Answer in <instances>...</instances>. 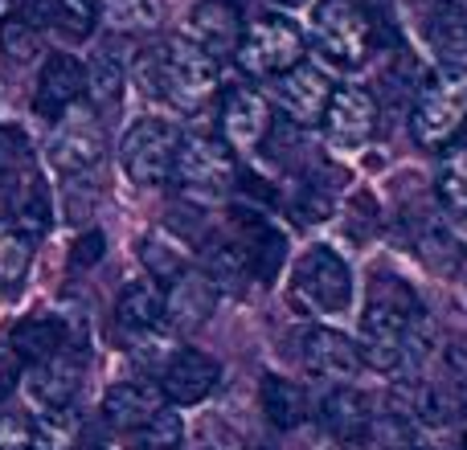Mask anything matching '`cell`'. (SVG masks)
I'll return each instance as SVG.
<instances>
[{"instance_id": "32", "label": "cell", "mask_w": 467, "mask_h": 450, "mask_svg": "<svg viewBox=\"0 0 467 450\" xmlns=\"http://www.w3.org/2000/svg\"><path fill=\"white\" fill-rule=\"evenodd\" d=\"M33 262V238H25L13 225H0V287L13 291Z\"/></svg>"}, {"instance_id": "5", "label": "cell", "mask_w": 467, "mask_h": 450, "mask_svg": "<svg viewBox=\"0 0 467 450\" xmlns=\"http://www.w3.org/2000/svg\"><path fill=\"white\" fill-rule=\"evenodd\" d=\"M238 66L254 78H279L291 66L304 62V33L291 16L283 13H266L258 21H250L238 37V49H234Z\"/></svg>"}, {"instance_id": "28", "label": "cell", "mask_w": 467, "mask_h": 450, "mask_svg": "<svg viewBox=\"0 0 467 450\" xmlns=\"http://www.w3.org/2000/svg\"><path fill=\"white\" fill-rule=\"evenodd\" d=\"M99 0H49V25L66 41H87L99 29Z\"/></svg>"}, {"instance_id": "12", "label": "cell", "mask_w": 467, "mask_h": 450, "mask_svg": "<svg viewBox=\"0 0 467 450\" xmlns=\"http://www.w3.org/2000/svg\"><path fill=\"white\" fill-rule=\"evenodd\" d=\"M320 123L337 148H361L369 144L373 128H378V103L361 87H332V98L324 107Z\"/></svg>"}, {"instance_id": "1", "label": "cell", "mask_w": 467, "mask_h": 450, "mask_svg": "<svg viewBox=\"0 0 467 450\" xmlns=\"http://www.w3.org/2000/svg\"><path fill=\"white\" fill-rule=\"evenodd\" d=\"M427 348H431V323L419 295L402 279L373 282L369 303H365L361 315V344H357L361 364H373L381 373H398L419 364L427 356Z\"/></svg>"}, {"instance_id": "19", "label": "cell", "mask_w": 467, "mask_h": 450, "mask_svg": "<svg viewBox=\"0 0 467 450\" xmlns=\"http://www.w3.org/2000/svg\"><path fill=\"white\" fill-rule=\"evenodd\" d=\"M156 410H164V394L156 381H119L103 397V418L115 430H140Z\"/></svg>"}, {"instance_id": "8", "label": "cell", "mask_w": 467, "mask_h": 450, "mask_svg": "<svg viewBox=\"0 0 467 450\" xmlns=\"http://www.w3.org/2000/svg\"><path fill=\"white\" fill-rule=\"evenodd\" d=\"M238 177L234 152L213 136H181L172 180L189 193H226Z\"/></svg>"}, {"instance_id": "33", "label": "cell", "mask_w": 467, "mask_h": 450, "mask_svg": "<svg viewBox=\"0 0 467 450\" xmlns=\"http://www.w3.org/2000/svg\"><path fill=\"white\" fill-rule=\"evenodd\" d=\"M361 450H414V426L394 414H381L361 435Z\"/></svg>"}, {"instance_id": "27", "label": "cell", "mask_w": 467, "mask_h": 450, "mask_svg": "<svg viewBox=\"0 0 467 450\" xmlns=\"http://www.w3.org/2000/svg\"><path fill=\"white\" fill-rule=\"evenodd\" d=\"M0 54L13 66L33 62L41 54V25L21 13H5L0 16Z\"/></svg>"}, {"instance_id": "7", "label": "cell", "mask_w": 467, "mask_h": 450, "mask_svg": "<svg viewBox=\"0 0 467 450\" xmlns=\"http://www.w3.org/2000/svg\"><path fill=\"white\" fill-rule=\"evenodd\" d=\"M312 41L332 66L357 70L373 49V29L357 0H320L312 13Z\"/></svg>"}, {"instance_id": "35", "label": "cell", "mask_w": 467, "mask_h": 450, "mask_svg": "<svg viewBox=\"0 0 467 450\" xmlns=\"http://www.w3.org/2000/svg\"><path fill=\"white\" fill-rule=\"evenodd\" d=\"M37 438H33V426L25 418H0V450H33Z\"/></svg>"}, {"instance_id": "3", "label": "cell", "mask_w": 467, "mask_h": 450, "mask_svg": "<svg viewBox=\"0 0 467 450\" xmlns=\"http://www.w3.org/2000/svg\"><path fill=\"white\" fill-rule=\"evenodd\" d=\"M467 123V66L443 62L422 78L410 111V136L419 148H447Z\"/></svg>"}, {"instance_id": "15", "label": "cell", "mask_w": 467, "mask_h": 450, "mask_svg": "<svg viewBox=\"0 0 467 450\" xmlns=\"http://www.w3.org/2000/svg\"><path fill=\"white\" fill-rule=\"evenodd\" d=\"M87 95V74L74 54H49L41 62L37 90H33V111L41 119H62L78 98Z\"/></svg>"}, {"instance_id": "24", "label": "cell", "mask_w": 467, "mask_h": 450, "mask_svg": "<svg viewBox=\"0 0 467 450\" xmlns=\"http://www.w3.org/2000/svg\"><path fill=\"white\" fill-rule=\"evenodd\" d=\"M115 320H119V328L136 332V336L161 328V320H164V291H161V282H156V279L128 282V287L119 291V303H115Z\"/></svg>"}, {"instance_id": "26", "label": "cell", "mask_w": 467, "mask_h": 450, "mask_svg": "<svg viewBox=\"0 0 467 450\" xmlns=\"http://www.w3.org/2000/svg\"><path fill=\"white\" fill-rule=\"evenodd\" d=\"M82 74H87V95L95 98V107L119 103L128 70H123V57L115 54V46H103V49H99V54L90 57L87 66H82Z\"/></svg>"}, {"instance_id": "31", "label": "cell", "mask_w": 467, "mask_h": 450, "mask_svg": "<svg viewBox=\"0 0 467 450\" xmlns=\"http://www.w3.org/2000/svg\"><path fill=\"white\" fill-rule=\"evenodd\" d=\"M213 279V287H218V295L222 291H230V295H238L242 287H246V279L254 271H250V258H246V246H218L210 254V271H205Z\"/></svg>"}, {"instance_id": "25", "label": "cell", "mask_w": 467, "mask_h": 450, "mask_svg": "<svg viewBox=\"0 0 467 450\" xmlns=\"http://www.w3.org/2000/svg\"><path fill=\"white\" fill-rule=\"evenodd\" d=\"M263 414L271 418V426L279 430H296L299 422L307 418V389L299 381H287V377H263Z\"/></svg>"}, {"instance_id": "20", "label": "cell", "mask_w": 467, "mask_h": 450, "mask_svg": "<svg viewBox=\"0 0 467 450\" xmlns=\"http://www.w3.org/2000/svg\"><path fill=\"white\" fill-rule=\"evenodd\" d=\"M5 348L29 369V364H37V361H46V356L70 348V328H66L62 315H25L21 323H13Z\"/></svg>"}, {"instance_id": "29", "label": "cell", "mask_w": 467, "mask_h": 450, "mask_svg": "<svg viewBox=\"0 0 467 450\" xmlns=\"http://www.w3.org/2000/svg\"><path fill=\"white\" fill-rule=\"evenodd\" d=\"M99 16L115 33H148L161 21V5L156 0H99Z\"/></svg>"}, {"instance_id": "21", "label": "cell", "mask_w": 467, "mask_h": 450, "mask_svg": "<svg viewBox=\"0 0 467 450\" xmlns=\"http://www.w3.org/2000/svg\"><path fill=\"white\" fill-rule=\"evenodd\" d=\"M373 418H378V414H373V402L353 385L332 389L320 405V422L337 443H361V435L369 430Z\"/></svg>"}, {"instance_id": "17", "label": "cell", "mask_w": 467, "mask_h": 450, "mask_svg": "<svg viewBox=\"0 0 467 450\" xmlns=\"http://www.w3.org/2000/svg\"><path fill=\"white\" fill-rule=\"evenodd\" d=\"M271 131V107L258 90H230L226 95V107H222V136H226V148L230 152H250L258 148Z\"/></svg>"}, {"instance_id": "16", "label": "cell", "mask_w": 467, "mask_h": 450, "mask_svg": "<svg viewBox=\"0 0 467 450\" xmlns=\"http://www.w3.org/2000/svg\"><path fill=\"white\" fill-rule=\"evenodd\" d=\"M218 303V287L205 271H181L172 279V287L164 291V320L172 332H197L205 328V320L213 315Z\"/></svg>"}, {"instance_id": "4", "label": "cell", "mask_w": 467, "mask_h": 450, "mask_svg": "<svg viewBox=\"0 0 467 450\" xmlns=\"http://www.w3.org/2000/svg\"><path fill=\"white\" fill-rule=\"evenodd\" d=\"M291 299L307 315H345L353 303V271L328 246H312L291 271Z\"/></svg>"}, {"instance_id": "34", "label": "cell", "mask_w": 467, "mask_h": 450, "mask_svg": "<svg viewBox=\"0 0 467 450\" xmlns=\"http://www.w3.org/2000/svg\"><path fill=\"white\" fill-rule=\"evenodd\" d=\"M181 254H185V246L172 241V238H164V233L144 238V250H140V258H144V266L152 271V279H177L181 274Z\"/></svg>"}, {"instance_id": "9", "label": "cell", "mask_w": 467, "mask_h": 450, "mask_svg": "<svg viewBox=\"0 0 467 450\" xmlns=\"http://www.w3.org/2000/svg\"><path fill=\"white\" fill-rule=\"evenodd\" d=\"M107 152V136L103 123L95 119V111H66L57 119L54 136H49V164H54L62 177H82L90 172Z\"/></svg>"}, {"instance_id": "37", "label": "cell", "mask_w": 467, "mask_h": 450, "mask_svg": "<svg viewBox=\"0 0 467 450\" xmlns=\"http://www.w3.org/2000/svg\"><path fill=\"white\" fill-rule=\"evenodd\" d=\"M21 369H25V364L16 361L13 353H8V348H0V402H5V397L16 389V381H21Z\"/></svg>"}, {"instance_id": "6", "label": "cell", "mask_w": 467, "mask_h": 450, "mask_svg": "<svg viewBox=\"0 0 467 450\" xmlns=\"http://www.w3.org/2000/svg\"><path fill=\"white\" fill-rule=\"evenodd\" d=\"M181 128L169 119H140L128 128L119 144V164L128 172L131 185L140 189H161L172 180V164H177Z\"/></svg>"}, {"instance_id": "30", "label": "cell", "mask_w": 467, "mask_h": 450, "mask_svg": "<svg viewBox=\"0 0 467 450\" xmlns=\"http://www.w3.org/2000/svg\"><path fill=\"white\" fill-rule=\"evenodd\" d=\"M181 438H185V422H181V414L172 410V405L156 410L144 426L131 430V443H136V450H177Z\"/></svg>"}, {"instance_id": "23", "label": "cell", "mask_w": 467, "mask_h": 450, "mask_svg": "<svg viewBox=\"0 0 467 450\" xmlns=\"http://www.w3.org/2000/svg\"><path fill=\"white\" fill-rule=\"evenodd\" d=\"M422 29L443 57L467 54V0H427Z\"/></svg>"}, {"instance_id": "10", "label": "cell", "mask_w": 467, "mask_h": 450, "mask_svg": "<svg viewBox=\"0 0 467 450\" xmlns=\"http://www.w3.org/2000/svg\"><path fill=\"white\" fill-rule=\"evenodd\" d=\"M296 356L304 364V373H312L320 381H353L361 373L357 344L337 328H299Z\"/></svg>"}, {"instance_id": "18", "label": "cell", "mask_w": 467, "mask_h": 450, "mask_svg": "<svg viewBox=\"0 0 467 450\" xmlns=\"http://www.w3.org/2000/svg\"><path fill=\"white\" fill-rule=\"evenodd\" d=\"M238 37H242V8L226 5V0H202L193 8V16H189V41L197 49H205L213 62L234 54Z\"/></svg>"}, {"instance_id": "22", "label": "cell", "mask_w": 467, "mask_h": 450, "mask_svg": "<svg viewBox=\"0 0 467 450\" xmlns=\"http://www.w3.org/2000/svg\"><path fill=\"white\" fill-rule=\"evenodd\" d=\"M435 197L439 210L467 230V139H451L443 148V160L435 172Z\"/></svg>"}, {"instance_id": "13", "label": "cell", "mask_w": 467, "mask_h": 450, "mask_svg": "<svg viewBox=\"0 0 467 450\" xmlns=\"http://www.w3.org/2000/svg\"><path fill=\"white\" fill-rule=\"evenodd\" d=\"M78 381H82V356L74 348L46 356V361L29 364V373H25L29 402L46 414H62L74 402V394H78Z\"/></svg>"}, {"instance_id": "39", "label": "cell", "mask_w": 467, "mask_h": 450, "mask_svg": "<svg viewBox=\"0 0 467 450\" xmlns=\"http://www.w3.org/2000/svg\"><path fill=\"white\" fill-rule=\"evenodd\" d=\"M226 5H234V8H246V0H226Z\"/></svg>"}, {"instance_id": "38", "label": "cell", "mask_w": 467, "mask_h": 450, "mask_svg": "<svg viewBox=\"0 0 467 450\" xmlns=\"http://www.w3.org/2000/svg\"><path fill=\"white\" fill-rule=\"evenodd\" d=\"M103 254V233H87V238L78 241V250H74V262H95V258Z\"/></svg>"}, {"instance_id": "40", "label": "cell", "mask_w": 467, "mask_h": 450, "mask_svg": "<svg viewBox=\"0 0 467 450\" xmlns=\"http://www.w3.org/2000/svg\"><path fill=\"white\" fill-rule=\"evenodd\" d=\"M283 5H304V0H283Z\"/></svg>"}, {"instance_id": "36", "label": "cell", "mask_w": 467, "mask_h": 450, "mask_svg": "<svg viewBox=\"0 0 467 450\" xmlns=\"http://www.w3.org/2000/svg\"><path fill=\"white\" fill-rule=\"evenodd\" d=\"M447 369H451L447 389H451V397L460 402V410H463L467 405V348H455V353L447 356Z\"/></svg>"}, {"instance_id": "14", "label": "cell", "mask_w": 467, "mask_h": 450, "mask_svg": "<svg viewBox=\"0 0 467 450\" xmlns=\"http://www.w3.org/2000/svg\"><path fill=\"white\" fill-rule=\"evenodd\" d=\"M275 98H279V111L287 115L296 128H312L324 119V107L332 98V82L324 78V70L299 62L287 74L275 78Z\"/></svg>"}, {"instance_id": "11", "label": "cell", "mask_w": 467, "mask_h": 450, "mask_svg": "<svg viewBox=\"0 0 467 450\" xmlns=\"http://www.w3.org/2000/svg\"><path fill=\"white\" fill-rule=\"evenodd\" d=\"M222 381V364L213 361L210 353H197V348H181L177 356H169L161 373V394H164V405H197L218 389Z\"/></svg>"}, {"instance_id": "2", "label": "cell", "mask_w": 467, "mask_h": 450, "mask_svg": "<svg viewBox=\"0 0 467 450\" xmlns=\"http://www.w3.org/2000/svg\"><path fill=\"white\" fill-rule=\"evenodd\" d=\"M136 78L144 95L169 98L181 111H193L218 87V62L205 49H197L189 37H172L136 57Z\"/></svg>"}]
</instances>
